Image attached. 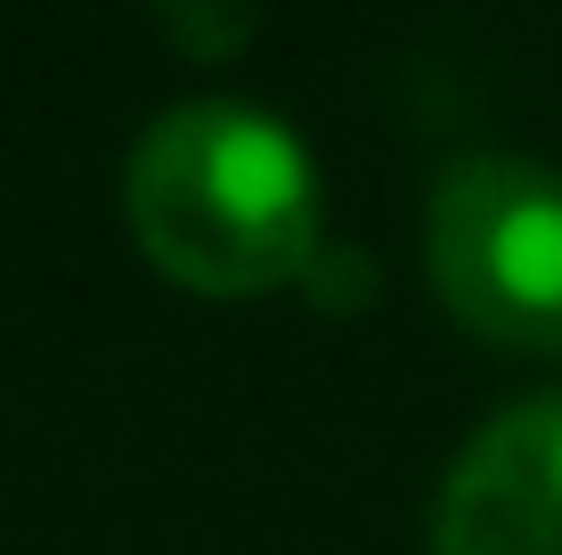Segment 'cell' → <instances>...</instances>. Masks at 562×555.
I'll return each mask as SVG.
<instances>
[{
	"instance_id": "cell-1",
	"label": "cell",
	"mask_w": 562,
	"mask_h": 555,
	"mask_svg": "<svg viewBox=\"0 0 562 555\" xmlns=\"http://www.w3.org/2000/svg\"><path fill=\"white\" fill-rule=\"evenodd\" d=\"M123 221L139 254L188 295H269L318 254V171L278 114L196 99L139 131Z\"/></svg>"
},
{
	"instance_id": "cell-2",
	"label": "cell",
	"mask_w": 562,
	"mask_h": 555,
	"mask_svg": "<svg viewBox=\"0 0 562 555\" xmlns=\"http://www.w3.org/2000/svg\"><path fill=\"white\" fill-rule=\"evenodd\" d=\"M440 302L481 343L562 352V180L521 156H473L432 188L424 221Z\"/></svg>"
},
{
	"instance_id": "cell-3",
	"label": "cell",
	"mask_w": 562,
	"mask_h": 555,
	"mask_svg": "<svg viewBox=\"0 0 562 555\" xmlns=\"http://www.w3.org/2000/svg\"><path fill=\"white\" fill-rule=\"evenodd\" d=\"M432 555H562V400L481 425L440 482Z\"/></svg>"
},
{
	"instance_id": "cell-4",
	"label": "cell",
	"mask_w": 562,
	"mask_h": 555,
	"mask_svg": "<svg viewBox=\"0 0 562 555\" xmlns=\"http://www.w3.org/2000/svg\"><path fill=\"white\" fill-rule=\"evenodd\" d=\"M164 33L180 49H228V42H245V33H254V9H228V16H204V9H164Z\"/></svg>"
}]
</instances>
